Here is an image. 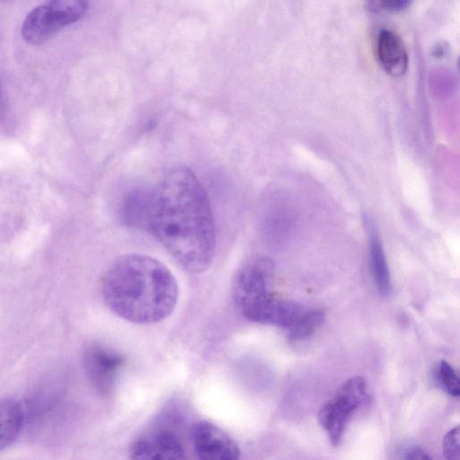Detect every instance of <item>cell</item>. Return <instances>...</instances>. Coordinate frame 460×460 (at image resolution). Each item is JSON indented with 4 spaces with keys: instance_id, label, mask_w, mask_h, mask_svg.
Returning <instances> with one entry per match:
<instances>
[{
    "instance_id": "cell-17",
    "label": "cell",
    "mask_w": 460,
    "mask_h": 460,
    "mask_svg": "<svg viewBox=\"0 0 460 460\" xmlns=\"http://www.w3.org/2000/svg\"><path fill=\"white\" fill-rule=\"evenodd\" d=\"M412 0H369L376 7L379 6L390 12H402L409 7Z\"/></svg>"
},
{
    "instance_id": "cell-4",
    "label": "cell",
    "mask_w": 460,
    "mask_h": 460,
    "mask_svg": "<svg viewBox=\"0 0 460 460\" xmlns=\"http://www.w3.org/2000/svg\"><path fill=\"white\" fill-rule=\"evenodd\" d=\"M366 398L365 379L353 376L346 380L335 396L321 408L318 420L333 446L340 445L348 421Z\"/></svg>"
},
{
    "instance_id": "cell-6",
    "label": "cell",
    "mask_w": 460,
    "mask_h": 460,
    "mask_svg": "<svg viewBox=\"0 0 460 460\" xmlns=\"http://www.w3.org/2000/svg\"><path fill=\"white\" fill-rule=\"evenodd\" d=\"M193 449L197 456L206 460H235L240 448L234 439L217 425L200 420L190 430Z\"/></svg>"
},
{
    "instance_id": "cell-5",
    "label": "cell",
    "mask_w": 460,
    "mask_h": 460,
    "mask_svg": "<svg viewBox=\"0 0 460 460\" xmlns=\"http://www.w3.org/2000/svg\"><path fill=\"white\" fill-rule=\"evenodd\" d=\"M273 263L266 257H255L236 271L232 284V296L240 312L272 296Z\"/></svg>"
},
{
    "instance_id": "cell-1",
    "label": "cell",
    "mask_w": 460,
    "mask_h": 460,
    "mask_svg": "<svg viewBox=\"0 0 460 460\" xmlns=\"http://www.w3.org/2000/svg\"><path fill=\"white\" fill-rule=\"evenodd\" d=\"M146 229L187 271L200 273L210 266L217 245L213 211L190 169H171L151 190Z\"/></svg>"
},
{
    "instance_id": "cell-10",
    "label": "cell",
    "mask_w": 460,
    "mask_h": 460,
    "mask_svg": "<svg viewBox=\"0 0 460 460\" xmlns=\"http://www.w3.org/2000/svg\"><path fill=\"white\" fill-rule=\"evenodd\" d=\"M363 222L368 237L369 267L376 285L384 296L391 293L392 283L385 251L372 218L365 214Z\"/></svg>"
},
{
    "instance_id": "cell-8",
    "label": "cell",
    "mask_w": 460,
    "mask_h": 460,
    "mask_svg": "<svg viewBox=\"0 0 460 460\" xmlns=\"http://www.w3.org/2000/svg\"><path fill=\"white\" fill-rule=\"evenodd\" d=\"M128 454L132 459H181L185 450L180 438L168 429H153L132 441Z\"/></svg>"
},
{
    "instance_id": "cell-11",
    "label": "cell",
    "mask_w": 460,
    "mask_h": 460,
    "mask_svg": "<svg viewBox=\"0 0 460 460\" xmlns=\"http://www.w3.org/2000/svg\"><path fill=\"white\" fill-rule=\"evenodd\" d=\"M377 58L383 69L393 77L405 74L408 67V55L402 40L393 31L383 30L379 32L376 44Z\"/></svg>"
},
{
    "instance_id": "cell-15",
    "label": "cell",
    "mask_w": 460,
    "mask_h": 460,
    "mask_svg": "<svg viewBox=\"0 0 460 460\" xmlns=\"http://www.w3.org/2000/svg\"><path fill=\"white\" fill-rule=\"evenodd\" d=\"M438 380L443 389L451 396L458 397L460 394L459 378L454 368L445 360H442L438 371Z\"/></svg>"
},
{
    "instance_id": "cell-9",
    "label": "cell",
    "mask_w": 460,
    "mask_h": 460,
    "mask_svg": "<svg viewBox=\"0 0 460 460\" xmlns=\"http://www.w3.org/2000/svg\"><path fill=\"white\" fill-rule=\"evenodd\" d=\"M247 320L263 324L291 327L303 314L301 306L292 301L270 296L241 312Z\"/></svg>"
},
{
    "instance_id": "cell-19",
    "label": "cell",
    "mask_w": 460,
    "mask_h": 460,
    "mask_svg": "<svg viewBox=\"0 0 460 460\" xmlns=\"http://www.w3.org/2000/svg\"><path fill=\"white\" fill-rule=\"evenodd\" d=\"M449 51V46L447 42H438L432 50V55L436 58H443Z\"/></svg>"
},
{
    "instance_id": "cell-13",
    "label": "cell",
    "mask_w": 460,
    "mask_h": 460,
    "mask_svg": "<svg viewBox=\"0 0 460 460\" xmlns=\"http://www.w3.org/2000/svg\"><path fill=\"white\" fill-rule=\"evenodd\" d=\"M23 422V407L17 399L0 400V451L15 442L22 432Z\"/></svg>"
},
{
    "instance_id": "cell-12",
    "label": "cell",
    "mask_w": 460,
    "mask_h": 460,
    "mask_svg": "<svg viewBox=\"0 0 460 460\" xmlns=\"http://www.w3.org/2000/svg\"><path fill=\"white\" fill-rule=\"evenodd\" d=\"M150 189L132 188L123 196L119 205L120 220L128 226L146 227Z\"/></svg>"
},
{
    "instance_id": "cell-20",
    "label": "cell",
    "mask_w": 460,
    "mask_h": 460,
    "mask_svg": "<svg viewBox=\"0 0 460 460\" xmlns=\"http://www.w3.org/2000/svg\"><path fill=\"white\" fill-rule=\"evenodd\" d=\"M5 111V98L4 93L0 84V119L4 117Z\"/></svg>"
},
{
    "instance_id": "cell-3",
    "label": "cell",
    "mask_w": 460,
    "mask_h": 460,
    "mask_svg": "<svg viewBox=\"0 0 460 460\" xmlns=\"http://www.w3.org/2000/svg\"><path fill=\"white\" fill-rule=\"evenodd\" d=\"M88 0H49L32 9L22 25V35L31 44H41L85 13Z\"/></svg>"
},
{
    "instance_id": "cell-14",
    "label": "cell",
    "mask_w": 460,
    "mask_h": 460,
    "mask_svg": "<svg viewBox=\"0 0 460 460\" xmlns=\"http://www.w3.org/2000/svg\"><path fill=\"white\" fill-rule=\"evenodd\" d=\"M324 317V314L319 310L302 314L295 323L289 327V339L302 340L308 337L323 323Z\"/></svg>"
},
{
    "instance_id": "cell-16",
    "label": "cell",
    "mask_w": 460,
    "mask_h": 460,
    "mask_svg": "<svg viewBox=\"0 0 460 460\" xmlns=\"http://www.w3.org/2000/svg\"><path fill=\"white\" fill-rule=\"evenodd\" d=\"M443 453L447 459L459 457V427L451 429L443 439Z\"/></svg>"
},
{
    "instance_id": "cell-7",
    "label": "cell",
    "mask_w": 460,
    "mask_h": 460,
    "mask_svg": "<svg viewBox=\"0 0 460 460\" xmlns=\"http://www.w3.org/2000/svg\"><path fill=\"white\" fill-rule=\"evenodd\" d=\"M84 363L95 391L104 396L111 394L124 363L122 355L102 345H92L84 352Z\"/></svg>"
},
{
    "instance_id": "cell-18",
    "label": "cell",
    "mask_w": 460,
    "mask_h": 460,
    "mask_svg": "<svg viewBox=\"0 0 460 460\" xmlns=\"http://www.w3.org/2000/svg\"><path fill=\"white\" fill-rule=\"evenodd\" d=\"M405 454L406 455H405L404 458H406V459H430L431 458V456H429L427 452H425L422 448L417 447L411 448Z\"/></svg>"
},
{
    "instance_id": "cell-2",
    "label": "cell",
    "mask_w": 460,
    "mask_h": 460,
    "mask_svg": "<svg viewBox=\"0 0 460 460\" xmlns=\"http://www.w3.org/2000/svg\"><path fill=\"white\" fill-rule=\"evenodd\" d=\"M101 291L112 313L140 324L158 323L170 316L179 298L172 272L158 260L138 253L113 261L102 277Z\"/></svg>"
}]
</instances>
